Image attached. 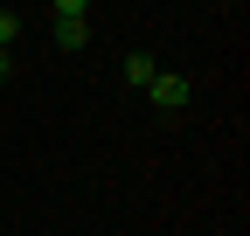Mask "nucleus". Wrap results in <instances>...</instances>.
<instances>
[{"label": "nucleus", "mask_w": 250, "mask_h": 236, "mask_svg": "<svg viewBox=\"0 0 250 236\" xmlns=\"http://www.w3.org/2000/svg\"><path fill=\"white\" fill-rule=\"evenodd\" d=\"M146 91H153V104H160V111H181V104H188V77H160V70H153Z\"/></svg>", "instance_id": "obj_1"}, {"label": "nucleus", "mask_w": 250, "mask_h": 236, "mask_svg": "<svg viewBox=\"0 0 250 236\" xmlns=\"http://www.w3.org/2000/svg\"><path fill=\"white\" fill-rule=\"evenodd\" d=\"M83 14H56V49H83Z\"/></svg>", "instance_id": "obj_2"}, {"label": "nucleus", "mask_w": 250, "mask_h": 236, "mask_svg": "<svg viewBox=\"0 0 250 236\" xmlns=\"http://www.w3.org/2000/svg\"><path fill=\"white\" fill-rule=\"evenodd\" d=\"M125 83H139V91L153 83V56H146V49H132V56H125Z\"/></svg>", "instance_id": "obj_3"}, {"label": "nucleus", "mask_w": 250, "mask_h": 236, "mask_svg": "<svg viewBox=\"0 0 250 236\" xmlns=\"http://www.w3.org/2000/svg\"><path fill=\"white\" fill-rule=\"evenodd\" d=\"M0 49H14V14H0Z\"/></svg>", "instance_id": "obj_4"}, {"label": "nucleus", "mask_w": 250, "mask_h": 236, "mask_svg": "<svg viewBox=\"0 0 250 236\" xmlns=\"http://www.w3.org/2000/svg\"><path fill=\"white\" fill-rule=\"evenodd\" d=\"M90 7V0H56V14H83Z\"/></svg>", "instance_id": "obj_5"}, {"label": "nucleus", "mask_w": 250, "mask_h": 236, "mask_svg": "<svg viewBox=\"0 0 250 236\" xmlns=\"http://www.w3.org/2000/svg\"><path fill=\"white\" fill-rule=\"evenodd\" d=\"M0 77H7V49H0Z\"/></svg>", "instance_id": "obj_6"}]
</instances>
